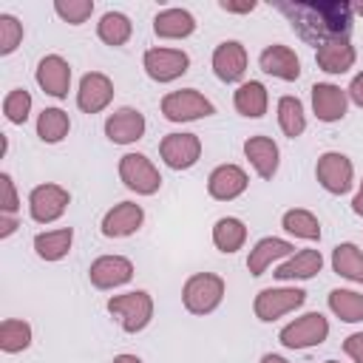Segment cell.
I'll return each mask as SVG.
<instances>
[{
	"label": "cell",
	"instance_id": "5",
	"mask_svg": "<svg viewBox=\"0 0 363 363\" xmlns=\"http://www.w3.org/2000/svg\"><path fill=\"white\" fill-rule=\"evenodd\" d=\"M303 301H306V292L298 289V286H267L255 295L252 309H255L258 320L269 323V320H278L286 312H295L298 306H303Z\"/></svg>",
	"mask_w": 363,
	"mask_h": 363
},
{
	"label": "cell",
	"instance_id": "31",
	"mask_svg": "<svg viewBox=\"0 0 363 363\" xmlns=\"http://www.w3.org/2000/svg\"><path fill=\"white\" fill-rule=\"evenodd\" d=\"M71 130V119L62 108H43L40 116H37V136L48 145H57L68 136Z\"/></svg>",
	"mask_w": 363,
	"mask_h": 363
},
{
	"label": "cell",
	"instance_id": "48",
	"mask_svg": "<svg viewBox=\"0 0 363 363\" xmlns=\"http://www.w3.org/2000/svg\"><path fill=\"white\" fill-rule=\"evenodd\" d=\"M326 363H340V360H326Z\"/></svg>",
	"mask_w": 363,
	"mask_h": 363
},
{
	"label": "cell",
	"instance_id": "33",
	"mask_svg": "<svg viewBox=\"0 0 363 363\" xmlns=\"http://www.w3.org/2000/svg\"><path fill=\"white\" fill-rule=\"evenodd\" d=\"M329 309L343 323H357V320H363V292H354V289H332L329 292Z\"/></svg>",
	"mask_w": 363,
	"mask_h": 363
},
{
	"label": "cell",
	"instance_id": "16",
	"mask_svg": "<svg viewBox=\"0 0 363 363\" xmlns=\"http://www.w3.org/2000/svg\"><path fill=\"white\" fill-rule=\"evenodd\" d=\"M213 71L221 82H238L247 71V48L238 40H224L213 51Z\"/></svg>",
	"mask_w": 363,
	"mask_h": 363
},
{
	"label": "cell",
	"instance_id": "44",
	"mask_svg": "<svg viewBox=\"0 0 363 363\" xmlns=\"http://www.w3.org/2000/svg\"><path fill=\"white\" fill-rule=\"evenodd\" d=\"M352 210H354L357 216H363V179H360V187H357V193H354V199H352Z\"/></svg>",
	"mask_w": 363,
	"mask_h": 363
},
{
	"label": "cell",
	"instance_id": "9",
	"mask_svg": "<svg viewBox=\"0 0 363 363\" xmlns=\"http://www.w3.org/2000/svg\"><path fill=\"white\" fill-rule=\"evenodd\" d=\"M71 204V193L62 187V184H54V182H45V184H37L28 196V213L37 224H51L57 221Z\"/></svg>",
	"mask_w": 363,
	"mask_h": 363
},
{
	"label": "cell",
	"instance_id": "3",
	"mask_svg": "<svg viewBox=\"0 0 363 363\" xmlns=\"http://www.w3.org/2000/svg\"><path fill=\"white\" fill-rule=\"evenodd\" d=\"M108 312L119 320L125 332H142L153 318V298L145 289L122 292V295L108 298Z\"/></svg>",
	"mask_w": 363,
	"mask_h": 363
},
{
	"label": "cell",
	"instance_id": "28",
	"mask_svg": "<svg viewBox=\"0 0 363 363\" xmlns=\"http://www.w3.org/2000/svg\"><path fill=\"white\" fill-rule=\"evenodd\" d=\"M244 241H247V224L241 218L224 216V218H218L213 224V244H216L218 252H227L230 255V252L241 250Z\"/></svg>",
	"mask_w": 363,
	"mask_h": 363
},
{
	"label": "cell",
	"instance_id": "23",
	"mask_svg": "<svg viewBox=\"0 0 363 363\" xmlns=\"http://www.w3.org/2000/svg\"><path fill=\"white\" fill-rule=\"evenodd\" d=\"M244 156L250 159V164L255 167V173L261 179H272L278 173L281 153H278V145L269 136H250L244 142Z\"/></svg>",
	"mask_w": 363,
	"mask_h": 363
},
{
	"label": "cell",
	"instance_id": "21",
	"mask_svg": "<svg viewBox=\"0 0 363 363\" xmlns=\"http://www.w3.org/2000/svg\"><path fill=\"white\" fill-rule=\"evenodd\" d=\"M289 255H295V247H292L289 241L275 238V235H267V238H261V241L250 250V255H247V269H250V275H264L267 267H272L275 261L289 258Z\"/></svg>",
	"mask_w": 363,
	"mask_h": 363
},
{
	"label": "cell",
	"instance_id": "37",
	"mask_svg": "<svg viewBox=\"0 0 363 363\" xmlns=\"http://www.w3.org/2000/svg\"><path fill=\"white\" fill-rule=\"evenodd\" d=\"M57 17H62L71 26H82L94 14V0H57L54 3Z\"/></svg>",
	"mask_w": 363,
	"mask_h": 363
},
{
	"label": "cell",
	"instance_id": "45",
	"mask_svg": "<svg viewBox=\"0 0 363 363\" xmlns=\"http://www.w3.org/2000/svg\"><path fill=\"white\" fill-rule=\"evenodd\" d=\"M113 363H142V357H136V354H128V352H122V354H116V357H113Z\"/></svg>",
	"mask_w": 363,
	"mask_h": 363
},
{
	"label": "cell",
	"instance_id": "42",
	"mask_svg": "<svg viewBox=\"0 0 363 363\" xmlns=\"http://www.w3.org/2000/svg\"><path fill=\"white\" fill-rule=\"evenodd\" d=\"M17 227H20V224H17V216H6V213H0V238L14 235Z\"/></svg>",
	"mask_w": 363,
	"mask_h": 363
},
{
	"label": "cell",
	"instance_id": "6",
	"mask_svg": "<svg viewBox=\"0 0 363 363\" xmlns=\"http://www.w3.org/2000/svg\"><path fill=\"white\" fill-rule=\"evenodd\" d=\"M119 179L136 196H153L162 187V176L145 153H125L119 159Z\"/></svg>",
	"mask_w": 363,
	"mask_h": 363
},
{
	"label": "cell",
	"instance_id": "24",
	"mask_svg": "<svg viewBox=\"0 0 363 363\" xmlns=\"http://www.w3.org/2000/svg\"><path fill=\"white\" fill-rule=\"evenodd\" d=\"M153 31L162 40H184L196 31V17L187 9H162L153 17Z\"/></svg>",
	"mask_w": 363,
	"mask_h": 363
},
{
	"label": "cell",
	"instance_id": "17",
	"mask_svg": "<svg viewBox=\"0 0 363 363\" xmlns=\"http://www.w3.org/2000/svg\"><path fill=\"white\" fill-rule=\"evenodd\" d=\"M258 65H261L264 74H269L275 79H284V82H292V79L301 77V60H298V54L289 45H281V43L267 45L261 51V57H258Z\"/></svg>",
	"mask_w": 363,
	"mask_h": 363
},
{
	"label": "cell",
	"instance_id": "14",
	"mask_svg": "<svg viewBox=\"0 0 363 363\" xmlns=\"http://www.w3.org/2000/svg\"><path fill=\"white\" fill-rule=\"evenodd\" d=\"M88 278L96 289H113L133 278V264L125 255H99L88 267Z\"/></svg>",
	"mask_w": 363,
	"mask_h": 363
},
{
	"label": "cell",
	"instance_id": "18",
	"mask_svg": "<svg viewBox=\"0 0 363 363\" xmlns=\"http://www.w3.org/2000/svg\"><path fill=\"white\" fill-rule=\"evenodd\" d=\"M349 96L335 82H315L312 85V111L320 122H337L346 116Z\"/></svg>",
	"mask_w": 363,
	"mask_h": 363
},
{
	"label": "cell",
	"instance_id": "8",
	"mask_svg": "<svg viewBox=\"0 0 363 363\" xmlns=\"http://www.w3.org/2000/svg\"><path fill=\"white\" fill-rule=\"evenodd\" d=\"M315 176L320 182V187L332 196H343L352 190V182H354V167H352V159L337 153V150H326L318 156V164H315Z\"/></svg>",
	"mask_w": 363,
	"mask_h": 363
},
{
	"label": "cell",
	"instance_id": "7",
	"mask_svg": "<svg viewBox=\"0 0 363 363\" xmlns=\"http://www.w3.org/2000/svg\"><path fill=\"white\" fill-rule=\"evenodd\" d=\"M329 337V320L320 312H306L301 318H295L292 323H286L278 335V340L286 349H309V346H320Z\"/></svg>",
	"mask_w": 363,
	"mask_h": 363
},
{
	"label": "cell",
	"instance_id": "20",
	"mask_svg": "<svg viewBox=\"0 0 363 363\" xmlns=\"http://www.w3.org/2000/svg\"><path fill=\"white\" fill-rule=\"evenodd\" d=\"M250 179L238 164H218L207 179V193L218 201H233L247 190Z\"/></svg>",
	"mask_w": 363,
	"mask_h": 363
},
{
	"label": "cell",
	"instance_id": "43",
	"mask_svg": "<svg viewBox=\"0 0 363 363\" xmlns=\"http://www.w3.org/2000/svg\"><path fill=\"white\" fill-rule=\"evenodd\" d=\"M218 6H221L224 11H233V14H247V11H252V9H255V3H241V6H235V3H227V0H224V3H218Z\"/></svg>",
	"mask_w": 363,
	"mask_h": 363
},
{
	"label": "cell",
	"instance_id": "15",
	"mask_svg": "<svg viewBox=\"0 0 363 363\" xmlns=\"http://www.w3.org/2000/svg\"><path fill=\"white\" fill-rule=\"evenodd\" d=\"M145 116L142 111L136 108H119L113 111L108 119H105V136L113 142V145H133L145 136Z\"/></svg>",
	"mask_w": 363,
	"mask_h": 363
},
{
	"label": "cell",
	"instance_id": "32",
	"mask_svg": "<svg viewBox=\"0 0 363 363\" xmlns=\"http://www.w3.org/2000/svg\"><path fill=\"white\" fill-rule=\"evenodd\" d=\"M281 227L295 235V238H303V241H318L320 238V221L315 218V213L303 210V207H295V210H286L281 216Z\"/></svg>",
	"mask_w": 363,
	"mask_h": 363
},
{
	"label": "cell",
	"instance_id": "35",
	"mask_svg": "<svg viewBox=\"0 0 363 363\" xmlns=\"http://www.w3.org/2000/svg\"><path fill=\"white\" fill-rule=\"evenodd\" d=\"M31 346V326L20 318H6L0 323V349L6 354H17Z\"/></svg>",
	"mask_w": 363,
	"mask_h": 363
},
{
	"label": "cell",
	"instance_id": "34",
	"mask_svg": "<svg viewBox=\"0 0 363 363\" xmlns=\"http://www.w3.org/2000/svg\"><path fill=\"white\" fill-rule=\"evenodd\" d=\"M278 125L286 136H301L306 130V113H303V102L298 96H281L278 99Z\"/></svg>",
	"mask_w": 363,
	"mask_h": 363
},
{
	"label": "cell",
	"instance_id": "13",
	"mask_svg": "<svg viewBox=\"0 0 363 363\" xmlns=\"http://www.w3.org/2000/svg\"><path fill=\"white\" fill-rule=\"evenodd\" d=\"M34 77H37V85L48 96H54V99H65L68 96V88H71V65L60 54H45L37 62V74Z\"/></svg>",
	"mask_w": 363,
	"mask_h": 363
},
{
	"label": "cell",
	"instance_id": "22",
	"mask_svg": "<svg viewBox=\"0 0 363 363\" xmlns=\"http://www.w3.org/2000/svg\"><path fill=\"white\" fill-rule=\"evenodd\" d=\"M354 60H357L354 45H352L346 37L329 40V43L318 45V51H315V62H318V68L326 71V74H346V71L354 65Z\"/></svg>",
	"mask_w": 363,
	"mask_h": 363
},
{
	"label": "cell",
	"instance_id": "1",
	"mask_svg": "<svg viewBox=\"0 0 363 363\" xmlns=\"http://www.w3.org/2000/svg\"><path fill=\"white\" fill-rule=\"evenodd\" d=\"M292 23V28L315 43L323 45L329 40H340L352 28V3L346 0H312V3H275Z\"/></svg>",
	"mask_w": 363,
	"mask_h": 363
},
{
	"label": "cell",
	"instance_id": "4",
	"mask_svg": "<svg viewBox=\"0 0 363 363\" xmlns=\"http://www.w3.org/2000/svg\"><path fill=\"white\" fill-rule=\"evenodd\" d=\"M162 113H164V119H170V122H196V119H201V116H213L216 108H213V102H210L204 94H199L196 88H182V91L164 94V99H162Z\"/></svg>",
	"mask_w": 363,
	"mask_h": 363
},
{
	"label": "cell",
	"instance_id": "12",
	"mask_svg": "<svg viewBox=\"0 0 363 363\" xmlns=\"http://www.w3.org/2000/svg\"><path fill=\"white\" fill-rule=\"evenodd\" d=\"M113 99V82L111 77H105L102 71H91L79 79V88H77V108L82 113H99L111 105Z\"/></svg>",
	"mask_w": 363,
	"mask_h": 363
},
{
	"label": "cell",
	"instance_id": "46",
	"mask_svg": "<svg viewBox=\"0 0 363 363\" xmlns=\"http://www.w3.org/2000/svg\"><path fill=\"white\" fill-rule=\"evenodd\" d=\"M261 363H289V360H286V357H281V354H272V352H269V354H264V357H261Z\"/></svg>",
	"mask_w": 363,
	"mask_h": 363
},
{
	"label": "cell",
	"instance_id": "38",
	"mask_svg": "<svg viewBox=\"0 0 363 363\" xmlns=\"http://www.w3.org/2000/svg\"><path fill=\"white\" fill-rule=\"evenodd\" d=\"M23 43V23L14 14H0V54L9 57Z\"/></svg>",
	"mask_w": 363,
	"mask_h": 363
},
{
	"label": "cell",
	"instance_id": "30",
	"mask_svg": "<svg viewBox=\"0 0 363 363\" xmlns=\"http://www.w3.org/2000/svg\"><path fill=\"white\" fill-rule=\"evenodd\" d=\"M96 34H99V40H102L105 45L119 48V45H125V43L130 40L133 23H130L122 11H105V14L99 17V23H96Z\"/></svg>",
	"mask_w": 363,
	"mask_h": 363
},
{
	"label": "cell",
	"instance_id": "2",
	"mask_svg": "<svg viewBox=\"0 0 363 363\" xmlns=\"http://www.w3.org/2000/svg\"><path fill=\"white\" fill-rule=\"evenodd\" d=\"M224 278L216 272H196L184 281L182 303L190 315H210L224 301Z\"/></svg>",
	"mask_w": 363,
	"mask_h": 363
},
{
	"label": "cell",
	"instance_id": "11",
	"mask_svg": "<svg viewBox=\"0 0 363 363\" xmlns=\"http://www.w3.org/2000/svg\"><path fill=\"white\" fill-rule=\"evenodd\" d=\"M159 156L170 170H187L201 156V139L196 133H167L159 145Z\"/></svg>",
	"mask_w": 363,
	"mask_h": 363
},
{
	"label": "cell",
	"instance_id": "36",
	"mask_svg": "<svg viewBox=\"0 0 363 363\" xmlns=\"http://www.w3.org/2000/svg\"><path fill=\"white\" fill-rule=\"evenodd\" d=\"M3 113L11 125H23L31 113V94L26 88H11L3 99Z\"/></svg>",
	"mask_w": 363,
	"mask_h": 363
},
{
	"label": "cell",
	"instance_id": "27",
	"mask_svg": "<svg viewBox=\"0 0 363 363\" xmlns=\"http://www.w3.org/2000/svg\"><path fill=\"white\" fill-rule=\"evenodd\" d=\"M71 241H74V230H71V227L45 230V233H37V235H34V252H37L43 261H60V258L68 255Z\"/></svg>",
	"mask_w": 363,
	"mask_h": 363
},
{
	"label": "cell",
	"instance_id": "39",
	"mask_svg": "<svg viewBox=\"0 0 363 363\" xmlns=\"http://www.w3.org/2000/svg\"><path fill=\"white\" fill-rule=\"evenodd\" d=\"M20 210V199H17V187L11 182L9 173H0V213L6 216H17Z\"/></svg>",
	"mask_w": 363,
	"mask_h": 363
},
{
	"label": "cell",
	"instance_id": "10",
	"mask_svg": "<svg viewBox=\"0 0 363 363\" xmlns=\"http://www.w3.org/2000/svg\"><path fill=\"white\" fill-rule=\"evenodd\" d=\"M145 74L153 82H173L190 68V57L182 48H147L142 57Z\"/></svg>",
	"mask_w": 363,
	"mask_h": 363
},
{
	"label": "cell",
	"instance_id": "26",
	"mask_svg": "<svg viewBox=\"0 0 363 363\" xmlns=\"http://www.w3.org/2000/svg\"><path fill=\"white\" fill-rule=\"evenodd\" d=\"M233 105L241 116L247 119H258L267 113V105H269V94L264 88V82L258 79H250V82H241L238 91L233 94Z\"/></svg>",
	"mask_w": 363,
	"mask_h": 363
},
{
	"label": "cell",
	"instance_id": "40",
	"mask_svg": "<svg viewBox=\"0 0 363 363\" xmlns=\"http://www.w3.org/2000/svg\"><path fill=\"white\" fill-rule=\"evenodd\" d=\"M343 352L354 360V363H363V332H354L343 340Z\"/></svg>",
	"mask_w": 363,
	"mask_h": 363
},
{
	"label": "cell",
	"instance_id": "29",
	"mask_svg": "<svg viewBox=\"0 0 363 363\" xmlns=\"http://www.w3.org/2000/svg\"><path fill=\"white\" fill-rule=\"evenodd\" d=\"M332 269L340 278H349L354 284H363V250L352 241H343L332 250Z\"/></svg>",
	"mask_w": 363,
	"mask_h": 363
},
{
	"label": "cell",
	"instance_id": "25",
	"mask_svg": "<svg viewBox=\"0 0 363 363\" xmlns=\"http://www.w3.org/2000/svg\"><path fill=\"white\" fill-rule=\"evenodd\" d=\"M320 267H323V255L318 250H301V252L289 255L284 264H278V269L272 275L281 278V281H295V278L298 281H306V278L318 275Z\"/></svg>",
	"mask_w": 363,
	"mask_h": 363
},
{
	"label": "cell",
	"instance_id": "41",
	"mask_svg": "<svg viewBox=\"0 0 363 363\" xmlns=\"http://www.w3.org/2000/svg\"><path fill=\"white\" fill-rule=\"evenodd\" d=\"M346 96H349L357 108H363V71L352 77V82H349V88H346Z\"/></svg>",
	"mask_w": 363,
	"mask_h": 363
},
{
	"label": "cell",
	"instance_id": "47",
	"mask_svg": "<svg viewBox=\"0 0 363 363\" xmlns=\"http://www.w3.org/2000/svg\"><path fill=\"white\" fill-rule=\"evenodd\" d=\"M352 9H354V11H357V14H363V0H360V3H354V6H352Z\"/></svg>",
	"mask_w": 363,
	"mask_h": 363
},
{
	"label": "cell",
	"instance_id": "19",
	"mask_svg": "<svg viewBox=\"0 0 363 363\" xmlns=\"http://www.w3.org/2000/svg\"><path fill=\"white\" fill-rule=\"evenodd\" d=\"M145 221V210L133 201H119L102 216V235L108 238H125L133 235Z\"/></svg>",
	"mask_w": 363,
	"mask_h": 363
}]
</instances>
